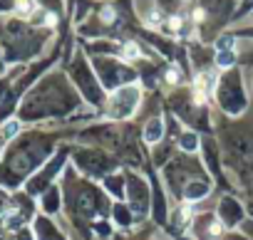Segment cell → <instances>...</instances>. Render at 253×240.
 <instances>
[{
    "label": "cell",
    "mask_w": 253,
    "mask_h": 240,
    "mask_svg": "<svg viewBox=\"0 0 253 240\" xmlns=\"http://www.w3.org/2000/svg\"><path fill=\"white\" fill-rule=\"evenodd\" d=\"M159 137H162V122L157 119V122H152L149 129H147V141H157Z\"/></svg>",
    "instance_id": "1"
},
{
    "label": "cell",
    "mask_w": 253,
    "mask_h": 240,
    "mask_svg": "<svg viewBox=\"0 0 253 240\" xmlns=\"http://www.w3.org/2000/svg\"><path fill=\"white\" fill-rule=\"evenodd\" d=\"M122 55H124L126 60H139V55H142V52H139V47H137L134 42H126V45H124V52H122Z\"/></svg>",
    "instance_id": "2"
},
{
    "label": "cell",
    "mask_w": 253,
    "mask_h": 240,
    "mask_svg": "<svg viewBox=\"0 0 253 240\" xmlns=\"http://www.w3.org/2000/svg\"><path fill=\"white\" fill-rule=\"evenodd\" d=\"M18 10L23 15H30L33 13V0H18Z\"/></svg>",
    "instance_id": "3"
},
{
    "label": "cell",
    "mask_w": 253,
    "mask_h": 240,
    "mask_svg": "<svg viewBox=\"0 0 253 240\" xmlns=\"http://www.w3.org/2000/svg\"><path fill=\"white\" fill-rule=\"evenodd\" d=\"M102 20H104V23H112V20H114V10H112V8H104V10H102Z\"/></svg>",
    "instance_id": "4"
},
{
    "label": "cell",
    "mask_w": 253,
    "mask_h": 240,
    "mask_svg": "<svg viewBox=\"0 0 253 240\" xmlns=\"http://www.w3.org/2000/svg\"><path fill=\"white\" fill-rule=\"evenodd\" d=\"M167 82H169V84L179 82V72H176V69H169V72H167Z\"/></svg>",
    "instance_id": "5"
},
{
    "label": "cell",
    "mask_w": 253,
    "mask_h": 240,
    "mask_svg": "<svg viewBox=\"0 0 253 240\" xmlns=\"http://www.w3.org/2000/svg\"><path fill=\"white\" fill-rule=\"evenodd\" d=\"M169 28L171 30H179L181 28V18H169Z\"/></svg>",
    "instance_id": "6"
},
{
    "label": "cell",
    "mask_w": 253,
    "mask_h": 240,
    "mask_svg": "<svg viewBox=\"0 0 253 240\" xmlns=\"http://www.w3.org/2000/svg\"><path fill=\"white\" fill-rule=\"evenodd\" d=\"M231 62H233L231 55H218V65H231Z\"/></svg>",
    "instance_id": "7"
},
{
    "label": "cell",
    "mask_w": 253,
    "mask_h": 240,
    "mask_svg": "<svg viewBox=\"0 0 253 240\" xmlns=\"http://www.w3.org/2000/svg\"><path fill=\"white\" fill-rule=\"evenodd\" d=\"M15 132H18V124H15V122H10V124H8V129H5V134H8V137H13Z\"/></svg>",
    "instance_id": "8"
},
{
    "label": "cell",
    "mask_w": 253,
    "mask_h": 240,
    "mask_svg": "<svg viewBox=\"0 0 253 240\" xmlns=\"http://www.w3.org/2000/svg\"><path fill=\"white\" fill-rule=\"evenodd\" d=\"M231 42H233L231 37H223V40L218 42V47H221V50H228V45H231Z\"/></svg>",
    "instance_id": "9"
}]
</instances>
